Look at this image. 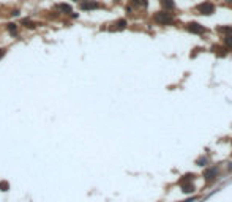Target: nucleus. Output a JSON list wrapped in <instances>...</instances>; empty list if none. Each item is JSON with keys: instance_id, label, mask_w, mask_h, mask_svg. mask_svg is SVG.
<instances>
[{"instance_id": "nucleus-1", "label": "nucleus", "mask_w": 232, "mask_h": 202, "mask_svg": "<svg viewBox=\"0 0 232 202\" xmlns=\"http://www.w3.org/2000/svg\"><path fill=\"white\" fill-rule=\"evenodd\" d=\"M153 19H155V22H158L159 25H169V24H172V22H174V16L169 14V13H166V11H161V13L155 14Z\"/></svg>"}, {"instance_id": "nucleus-2", "label": "nucleus", "mask_w": 232, "mask_h": 202, "mask_svg": "<svg viewBox=\"0 0 232 202\" xmlns=\"http://www.w3.org/2000/svg\"><path fill=\"white\" fill-rule=\"evenodd\" d=\"M196 11L199 14H213L215 13V5L213 3H210V2H202V3H199L197 7H196Z\"/></svg>"}, {"instance_id": "nucleus-3", "label": "nucleus", "mask_w": 232, "mask_h": 202, "mask_svg": "<svg viewBox=\"0 0 232 202\" xmlns=\"http://www.w3.org/2000/svg\"><path fill=\"white\" fill-rule=\"evenodd\" d=\"M186 30L191 32V33H197V35H204V33L207 32L205 27L201 25L199 22H190V24L186 25Z\"/></svg>"}, {"instance_id": "nucleus-4", "label": "nucleus", "mask_w": 232, "mask_h": 202, "mask_svg": "<svg viewBox=\"0 0 232 202\" xmlns=\"http://www.w3.org/2000/svg\"><path fill=\"white\" fill-rule=\"evenodd\" d=\"M216 177H219V169L216 166H212V167H208V169L204 171V178H205V180L213 182Z\"/></svg>"}, {"instance_id": "nucleus-5", "label": "nucleus", "mask_w": 232, "mask_h": 202, "mask_svg": "<svg viewBox=\"0 0 232 202\" xmlns=\"http://www.w3.org/2000/svg\"><path fill=\"white\" fill-rule=\"evenodd\" d=\"M79 7L82 11H92V10H98L99 3H96L95 0H84V2H81Z\"/></svg>"}, {"instance_id": "nucleus-6", "label": "nucleus", "mask_w": 232, "mask_h": 202, "mask_svg": "<svg viewBox=\"0 0 232 202\" xmlns=\"http://www.w3.org/2000/svg\"><path fill=\"white\" fill-rule=\"evenodd\" d=\"M55 10H59L60 13H63V14H70L71 11H73L68 3H57V5H55Z\"/></svg>"}, {"instance_id": "nucleus-7", "label": "nucleus", "mask_w": 232, "mask_h": 202, "mask_svg": "<svg viewBox=\"0 0 232 202\" xmlns=\"http://www.w3.org/2000/svg\"><path fill=\"white\" fill-rule=\"evenodd\" d=\"M161 5L164 10H174L175 8V2L174 0H161Z\"/></svg>"}, {"instance_id": "nucleus-8", "label": "nucleus", "mask_w": 232, "mask_h": 202, "mask_svg": "<svg viewBox=\"0 0 232 202\" xmlns=\"http://www.w3.org/2000/svg\"><path fill=\"white\" fill-rule=\"evenodd\" d=\"M193 189H194V185H193V183H183V182H182V191H183V193H193Z\"/></svg>"}, {"instance_id": "nucleus-9", "label": "nucleus", "mask_w": 232, "mask_h": 202, "mask_svg": "<svg viewBox=\"0 0 232 202\" xmlns=\"http://www.w3.org/2000/svg\"><path fill=\"white\" fill-rule=\"evenodd\" d=\"M22 25L29 27V29H35L38 24H36V22H33V21H30V19H24V21H22Z\"/></svg>"}, {"instance_id": "nucleus-10", "label": "nucleus", "mask_w": 232, "mask_h": 202, "mask_svg": "<svg viewBox=\"0 0 232 202\" xmlns=\"http://www.w3.org/2000/svg\"><path fill=\"white\" fill-rule=\"evenodd\" d=\"M7 29H8V32L11 33V35H16V32H18V25L13 24V22H10V24L7 25Z\"/></svg>"}, {"instance_id": "nucleus-11", "label": "nucleus", "mask_w": 232, "mask_h": 202, "mask_svg": "<svg viewBox=\"0 0 232 202\" xmlns=\"http://www.w3.org/2000/svg\"><path fill=\"white\" fill-rule=\"evenodd\" d=\"M115 25H117V27H115L117 30H123L125 27H126V21H125V19H120V21L115 22Z\"/></svg>"}, {"instance_id": "nucleus-12", "label": "nucleus", "mask_w": 232, "mask_h": 202, "mask_svg": "<svg viewBox=\"0 0 232 202\" xmlns=\"http://www.w3.org/2000/svg\"><path fill=\"white\" fill-rule=\"evenodd\" d=\"M224 44H226L229 49H232V33H231V35H226V36H224Z\"/></svg>"}, {"instance_id": "nucleus-13", "label": "nucleus", "mask_w": 232, "mask_h": 202, "mask_svg": "<svg viewBox=\"0 0 232 202\" xmlns=\"http://www.w3.org/2000/svg\"><path fill=\"white\" fill-rule=\"evenodd\" d=\"M218 32H221V33H226V35H231V33H232V27H219V29H218Z\"/></svg>"}, {"instance_id": "nucleus-14", "label": "nucleus", "mask_w": 232, "mask_h": 202, "mask_svg": "<svg viewBox=\"0 0 232 202\" xmlns=\"http://www.w3.org/2000/svg\"><path fill=\"white\" fill-rule=\"evenodd\" d=\"M133 3L136 5V7H147V0H133Z\"/></svg>"}, {"instance_id": "nucleus-15", "label": "nucleus", "mask_w": 232, "mask_h": 202, "mask_svg": "<svg viewBox=\"0 0 232 202\" xmlns=\"http://www.w3.org/2000/svg\"><path fill=\"white\" fill-rule=\"evenodd\" d=\"M8 188H10L8 182H0V189H2V191H8Z\"/></svg>"}, {"instance_id": "nucleus-16", "label": "nucleus", "mask_w": 232, "mask_h": 202, "mask_svg": "<svg viewBox=\"0 0 232 202\" xmlns=\"http://www.w3.org/2000/svg\"><path fill=\"white\" fill-rule=\"evenodd\" d=\"M207 163H208V160L205 158V156H202V158H199V160H197V164H199V166H205Z\"/></svg>"}, {"instance_id": "nucleus-17", "label": "nucleus", "mask_w": 232, "mask_h": 202, "mask_svg": "<svg viewBox=\"0 0 232 202\" xmlns=\"http://www.w3.org/2000/svg\"><path fill=\"white\" fill-rule=\"evenodd\" d=\"M3 55H5V49H0V59H2Z\"/></svg>"}, {"instance_id": "nucleus-18", "label": "nucleus", "mask_w": 232, "mask_h": 202, "mask_svg": "<svg viewBox=\"0 0 232 202\" xmlns=\"http://www.w3.org/2000/svg\"><path fill=\"white\" fill-rule=\"evenodd\" d=\"M11 14H13V16H18V14H19V10H14V11H13V13H11Z\"/></svg>"}, {"instance_id": "nucleus-19", "label": "nucleus", "mask_w": 232, "mask_h": 202, "mask_svg": "<svg viewBox=\"0 0 232 202\" xmlns=\"http://www.w3.org/2000/svg\"><path fill=\"white\" fill-rule=\"evenodd\" d=\"M228 169H229V171H232V163H229V166H228Z\"/></svg>"}, {"instance_id": "nucleus-20", "label": "nucleus", "mask_w": 232, "mask_h": 202, "mask_svg": "<svg viewBox=\"0 0 232 202\" xmlns=\"http://www.w3.org/2000/svg\"><path fill=\"white\" fill-rule=\"evenodd\" d=\"M228 2H229V3H232V0H228Z\"/></svg>"}, {"instance_id": "nucleus-21", "label": "nucleus", "mask_w": 232, "mask_h": 202, "mask_svg": "<svg viewBox=\"0 0 232 202\" xmlns=\"http://www.w3.org/2000/svg\"><path fill=\"white\" fill-rule=\"evenodd\" d=\"M73 2H77V0H73Z\"/></svg>"}]
</instances>
